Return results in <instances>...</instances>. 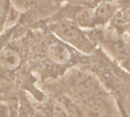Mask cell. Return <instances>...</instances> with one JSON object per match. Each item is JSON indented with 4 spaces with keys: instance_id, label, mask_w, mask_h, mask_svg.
<instances>
[{
    "instance_id": "obj_1",
    "label": "cell",
    "mask_w": 130,
    "mask_h": 117,
    "mask_svg": "<svg viewBox=\"0 0 130 117\" xmlns=\"http://www.w3.org/2000/svg\"><path fill=\"white\" fill-rule=\"evenodd\" d=\"M53 31L63 41L72 45L83 52H91L92 43L74 21L63 19L56 22L52 27Z\"/></svg>"
},
{
    "instance_id": "obj_2",
    "label": "cell",
    "mask_w": 130,
    "mask_h": 117,
    "mask_svg": "<svg viewBox=\"0 0 130 117\" xmlns=\"http://www.w3.org/2000/svg\"><path fill=\"white\" fill-rule=\"evenodd\" d=\"M21 57L18 52L11 48L0 51V68L5 71H14L21 64Z\"/></svg>"
},
{
    "instance_id": "obj_3",
    "label": "cell",
    "mask_w": 130,
    "mask_h": 117,
    "mask_svg": "<svg viewBox=\"0 0 130 117\" xmlns=\"http://www.w3.org/2000/svg\"><path fill=\"white\" fill-rule=\"evenodd\" d=\"M49 59L54 63L63 65L69 62L72 55L69 49L61 43H53L47 49Z\"/></svg>"
},
{
    "instance_id": "obj_4",
    "label": "cell",
    "mask_w": 130,
    "mask_h": 117,
    "mask_svg": "<svg viewBox=\"0 0 130 117\" xmlns=\"http://www.w3.org/2000/svg\"><path fill=\"white\" fill-rule=\"evenodd\" d=\"M75 23L77 25L87 27L91 25L95 18V14L94 11L89 8H82L78 10L75 15Z\"/></svg>"
},
{
    "instance_id": "obj_5",
    "label": "cell",
    "mask_w": 130,
    "mask_h": 117,
    "mask_svg": "<svg viewBox=\"0 0 130 117\" xmlns=\"http://www.w3.org/2000/svg\"><path fill=\"white\" fill-rule=\"evenodd\" d=\"M82 117H107V108L103 103L94 101L86 107Z\"/></svg>"
},
{
    "instance_id": "obj_6",
    "label": "cell",
    "mask_w": 130,
    "mask_h": 117,
    "mask_svg": "<svg viewBox=\"0 0 130 117\" xmlns=\"http://www.w3.org/2000/svg\"><path fill=\"white\" fill-rule=\"evenodd\" d=\"M116 8L114 5L109 2L101 3L97 8L95 14V18L99 21H105L109 19L115 12Z\"/></svg>"
},
{
    "instance_id": "obj_7",
    "label": "cell",
    "mask_w": 130,
    "mask_h": 117,
    "mask_svg": "<svg viewBox=\"0 0 130 117\" xmlns=\"http://www.w3.org/2000/svg\"><path fill=\"white\" fill-rule=\"evenodd\" d=\"M115 51L121 56L130 57V47L122 41H118L114 44Z\"/></svg>"
},
{
    "instance_id": "obj_8",
    "label": "cell",
    "mask_w": 130,
    "mask_h": 117,
    "mask_svg": "<svg viewBox=\"0 0 130 117\" xmlns=\"http://www.w3.org/2000/svg\"><path fill=\"white\" fill-rule=\"evenodd\" d=\"M81 2H83V3H86V4H91V3H94L96 0H78Z\"/></svg>"
},
{
    "instance_id": "obj_9",
    "label": "cell",
    "mask_w": 130,
    "mask_h": 117,
    "mask_svg": "<svg viewBox=\"0 0 130 117\" xmlns=\"http://www.w3.org/2000/svg\"><path fill=\"white\" fill-rule=\"evenodd\" d=\"M125 67L126 69L130 72V59H129L126 62H125Z\"/></svg>"
},
{
    "instance_id": "obj_10",
    "label": "cell",
    "mask_w": 130,
    "mask_h": 117,
    "mask_svg": "<svg viewBox=\"0 0 130 117\" xmlns=\"http://www.w3.org/2000/svg\"><path fill=\"white\" fill-rule=\"evenodd\" d=\"M124 2H130V0H123Z\"/></svg>"
}]
</instances>
